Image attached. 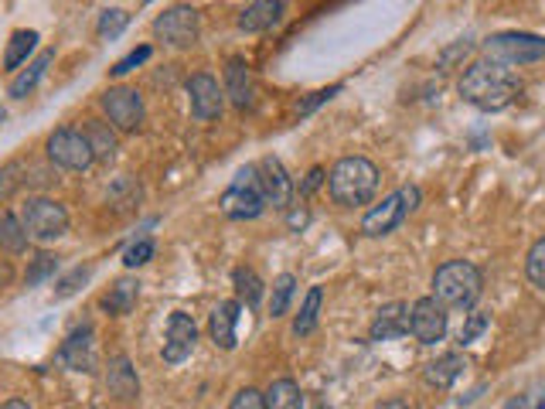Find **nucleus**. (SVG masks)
Returning <instances> with one entry per match:
<instances>
[{
    "mask_svg": "<svg viewBox=\"0 0 545 409\" xmlns=\"http://www.w3.org/2000/svg\"><path fill=\"white\" fill-rule=\"evenodd\" d=\"M153 34L160 41H168L174 48H187L198 41V11L187 7V4H177V7H168L164 14L153 21Z\"/></svg>",
    "mask_w": 545,
    "mask_h": 409,
    "instance_id": "nucleus-9",
    "label": "nucleus"
},
{
    "mask_svg": "<svg viewBox=\"0 0 545 409\" xmlns=\"http://www.w3.org/2000/svg\"><path fill=\"white\" fill-rule=\"evenodd\" d=\"M102 109L117 130H136L143 123V100L136 89H126V85L102 92Z\"/></svg>",
    "mask_w": 545,
    "mask_h": 409,
    "instance_id": "nucleus-12",
    "label": "nucleus"
},
{
    "mask_svg": "<svg viewBox=\"0 0 545 409\" xmlns=\"http://www.w3.org/2000/svg\"><path fill=\"white\" fill-rule=\"evenodd\" d=\"M147 58H151V45H140V48H134L130 55H126V58H119L117 65L109 68V72H113V75H126V72H134L136 65H143Z\"/></svg>",
    "mask_w": 545,
    "mask_h": 409,
    "instance_id": "nucleus-38",
    "label": "nucleus"
},
{
    "mask_svg": "<svg viewBox=\"0 0 545 409\" xmlns=\"http://www.w3.org/2000/svg\"><path fill=\"white\" fill-rule=\"evenodd\" d=\"M17 170H21V164H17V161L0 170V195H11V191L17 187V181H21V178H14Z\"/></svg>",
    "mask_w": 545,
    "mask_h": 409,
    "instance_id": "nucleus-42",
    "label": "nucleus"
},
{
    "mask_svg": "<svg viewBox=\"0 0 545 409\" xmlns=\"http://www.w3.org/2000/svg\"><path fill=\"white\" fill-rule=\"evenodd\" d=\"M484 331H488V314H467V321H463V327H460L457 341L463 344V348H467V344L480 338Z\"/></svg>",
    "mask_w": 545,
    "mask_h": 409,
    "instance_id": "nucleus-35",
    "label": "nucleus"
},
{
    "mask_svg": "<svg viewBox=\"0 0 545 409\" xmlns=\"http://www.w3.org/2000/svg\"><path fill=\"white\" fill-rule=\"evenodd\" d=\"M480 290H484V276L467 259H450L433 273V300L443 307L471 310L480 300Z\"/></svg>",
    "mask_w": 545,
    "mask_h": 409,
    "instance_id": "nucleus-3",
    "label": "nucleus"
},
{
    "mask_svg": "<svg viewBox=\"0 0 545 409\" xmlns=\"http://www.w3.org/2000/svg\"><path fill=\"white\" fill-rule=\"evenodd\" d=\"M0 249H7V253H24L28 249V232H24L21 219L11 215V212H0Z\"/></svg>",
    "mask_w": 545,
    "mask_h": 409,
    "instance_id": "nucleus-28",
    "label": "nucleus"
},
{
    "mask_svg": "<svg viewBox=\"0 0 545 409\" xmlns=\"http://www.w3.org/2000/svg\"><path fill=\"white\" fill-rule=\"evenodd\" d=\"M4 119H7V113H4V106H0V123H4Z\"/></svg>",
    "mask_w": 545,
    "mask_h": 409,
    "instance_id": "nucleus-47",
    "label": "nucleus"
},
{
    "mask_svg": "<svg viewBox=\"0 0 545 409\" xmlns=\"http://www.w3.org/2000/svg\"><path fill=\"white\" fill-rule=\"evenodd\" d=\"M409 331L420 344H437L446 335V307L433 297H420L409 310Z\"/></svg>",
    "mask_w": 545,
    "mask_h": 409,
    "instance_id": "nucleus-11",
    "label": "nucleus"
},
{
    "mask_svg": "<svg viewBox=\"0 0 545 409\" xmlns=\"http://www.w3.org/2000/svg\"><path fill=\"white\" fill-rule=\"evenodd\" d=\"M136 297H140V283L130 280V276H123V280H117V283L109 287V293L102 297V310H109V314L123 318V314H130V310H134Z\"/></svg>",
    "mask_w": 545,
    "mask_h": 409,
    "instance_id": "nucleus-22",
    "label": "nucleus"
},
{
    "mask_svg": "<svg viewBox=\"0 0 545 409\" xmlns=\"http://www.w3.org/2000/svg\"><path fill=\"white\" fill-rule=\"evenodd\" d=\"M535 409H545V399H539V406H535Z\"/></svg>",
    "mask_w": 545,
    "mask_h": 409,
    "instance_id": "nucleus-48",
    "label": "nucleus"
},
{
    "mask_svg": "<svg viewBox=\"0 0 545 409\" xmlns=\"http://www.w3.org/2000/svg\"><path fill=\"white\" fill-rule=\"evenodd\" d=\"M85 140H89L96 161H113V157H117V134H113L102 119H89V123H85Z\"/></svg>",
    "mask_w": 545,
    "mask_h": 409,
    "instance_id": "nucleus-23",
    "label": "nucleus"
},
{
    "mask_svg": "<svg viewBox=\"0 0 545 409\" xmlns=\"http://www.w3.org/2000/svg\"><path fill=\"white\" fill-rule=\"evenodd\" d=\"M58 270V256L51 253H38L31 259V266H28V273H24V283L28 287H38V283H45L51 273Z\"/></svg>",
    "mask_w": 545,
    "mask_h": 409,
    "instance_id": "nucleus-32",
    "label": "nucleus"
},
{
    "mask_svg": "<svg viewBox=\"0 0 545 409\" xmlns=\"http://www.w3.org/2000/svg\"><path fill=\"white\" fill-rule=\"evenodd\" d=\"M229 409H266V396L259 389H238Z\"/></svg>",
    "mask_w": 545,
    "mask_h": 409,
    "instance_id": "nucleus-39",
    "label": "nucleus"
},
{
    "mask_svg": "<svg viewBox=\"0 0 545 409\" xmlns=\"http://www.w3.org/2000/svg\"><path fill=\"white\" fill-rule=\"evenodd\" d=\"M263 396H266V409H304V396L293 379H276Z\"/></svg>",
    "mask_w": 545,
    "mask_h": 409,
    "instance_id": "nucleus-24",
    "label": "nucleus"
},
{
    "mask_svg": "<svg viewBox=\"0 0 545 409\" xmlns=\"http://www.w3.org/2000/svg\"><path fill=\"white\" fill-rule=\"evenodd\" d=\"M375 409H409V403L402 399V396H392V399H382Z\"/></svg>",
    "mask_w": 545,
    "mask_h": 409,
    "instance_id": "nucleus-44",
    "label": "nucleus"
},
{
    "mask_svg": "<svg viewBox=\"0 0 545 409\" xmlns=\"http://www.w3.org/2000/svg\"><path fill=\"white\" fill-rule=\"evenodd\" d=\"M409 310L412 307L402 304V300H392V304L378 307L372 327H368V338L372 341H392L409 335Z\"/></svg>",
    "mask_w": 545,
    "mask_h": 409,
    "instance_id": "nucleus-16",
    "label": "nucleus"
},
{
    "mask_svg": "<svg viewBox=\"0 0 545 409\" xmlns=\"http://www.w3.org/2000/svg\"><path fill=\"white\" fill-rule=\"evenodd\" d=\"M232 283H236L238 304L255 307L259 300H263V280H259L255 270H249V266H238V270L232 273Z\"/></svg>",
    "mask_w": 545,
    "mask_h": 409,
    "instance_id": "nucleus-29",
    "label": "nucleus"
},
{
    "mask_svg": "<svg viewBox=\"0 0 545 409\" xmlns=\"http://www.w3.org/2000/svg\"><path fill=\"white\" fill-rule=\"evenodd\" d=\"M283 0H255V4H246L238 11V28L242 31H270L283 21Z\"/></svg>",
    "mask_w": 545,
    "mask_h": 409,
    "instance_id": "nucleus-18",
    "label": "nucleus"
},
{
    "mask_svg": "<svg viewBox=\"0 0 545 409\" xmlns=\"http://www.w3.org/2000/svg\"><path fill=\"white\" fill-rule=\"evenodd\" d=\"M457 89L460 96H463V102H471L474 109H480V113H497V109H505V106L515 102V96L522 92V83H518V75H515L511 68L480 58V62L463 68Z\"/></svg>",
    "mask_w": 545,
    "mask_h": 409,
    "instance_id": "nucleus-1",
    "label": "nucleus"
},
{
    "mask_svg": "<svg viewBox=\"0 0 545 409\" xmlns=\"http://www.w3.org/2000/svg\"><path fill=\"white\" fill-rule=\"evenodd\" d=\"M525 276H528V283H532V287L545 290V236L535 239V242H532V249H528Z\"/></svg>",
    "mask_w": 545,
    "mask_h": 409,
    "instance_id": "nucleus-31",
    "label": "nucleus"
},
{
    "mask_svg": "<svg viewBox=\"0 0 545 409\" xmlns=\"http://www.w3.org/2000/svg\"><path fill=\"white\" fill-rule=\"evenodd\" d=\"M338 92H341V85H327V89H317V92H310V96H307V100L297 106V117H310L317 106H324L327 100H334Z\"/></svg>",
    "mask_w": 545,
    "mask_h": 409,
    "instance_id": "nucleus-37",
    "label": "nucleus"
},
{
    "mask_svg": "<svg viewBox=\"0 0 545 409\" xmlns=\"http://www.w3.org/2000/svg\"><path fill=\"white\" fill-rule=\"evenodd\" d=\"M238 310H242L238 300H219V307H215L212 318H208V335H212V341L219 344L221 352H232V348H236Z\"/></svg>",
    "mask_w": 545,
    "mask_h": 409,
    "instance_id": "nucleus-17",
    "label": "nucleus"
},
{
    "mask_svg": "<svg viewBox=\"0 0 545 409\" xmlns=\"http://www.w3.org/2000/svg\"><path fill=\"white\" fill-rule=\"evenodd\" d=\"M153 259V242L151 239H136L134 246H126V253H123V263L136 270V266H143V263H151Z\"/></svg>",
    "mask_w": 545,
    "mask_h": 409,
    "instance_id": "nucleus-33",
    "label": "nucleus"
},
{
    "mask_svg": "<svg viewBox=\"0 0 545 409\" xmlns=\"http://www.w3.org/2000/svg\"><path fill=\"white\" fill-rule=\"evenodd\" d=\"M463 369H467V358L450 352V355H440L437 361H429L423 369V379L429 386H437V389H446V386H454L463 375Z\"/></svg>",
    "mask_w": 545,
    "mask_h": 409,
    "instance_id": "nucleus-21",
    "label": "nucleus"
},
{
    "mask_svg": "<svg viewBox=\"0 0 545 409\" xmlns=\"http://www.w3.org/2000/svg\"><path fill=\"white\" fill-rule=\"evenodd\" d=\"M225 96L232 100L236 109H249L253 106V75L242 58H232L225 65Z\"/></svg>",
    "mask_w": 545,
    "mask_h": 409,
    "instance_id": "nucleus-19",
    "label": "nucleus"
},
{
    "mask_svg": "<svg viewBox=\"0 0 545 409\" xmlns=\"http://www.w3.org/2000/svg\"><path fill=\"white\" fill-rule=\"evenodd\" d=\"M51 62H55V51H41V55H38V58L31 62V65L24 68V72H21V75L14 79V83H11V96H14V100H24V96H28V92L34 89V85L41 83V75H45V68H48Z\"/></svg>",
    "mask_w": 545,
    "mask_h": 409,
    "instance_id": "nucleus-25",
    "label": "nucleus"
},
{
    "mask_svg": "<svg viewBox=\"0 0 545 409\" xmlns=\"http://www.w3.org/2000/svg\"><path fill=\"white\" fill-rule=\"evenodd\" d=\"M21 225L34 242H55L68 232V212L55 198H28L21 208Z\"/></svg>",
    "mask_w": 545,
    "mask_h": 409,
    "instance_id": "nucleus-6",
    "label": "nucleus"
},
{
    "mask_svg": "<svg viewBox=\"0 0 545 409\" xmlns=\"http://www.w3.org/2000/svg\"><path fill=\"white\" fill-rule=\"evenodd\" d=\"M321 304H324V290L321 287L307 290L304 307H300V314L293 318V335H297V338H304V335H310V331L317 327V314H321Z\"/></svg>",
    "mask_w": 545,
    "mask_h": 409,
    "instance_id": "nucleus-26",
    "label": "nucleus"
},
{
    "mask_svg": "<svg viewBox=\"0 0 545 409\" xmlns=\"http://www.w3.org/2000/svg\"><path fill=\"white\" fill-rule=\"evenodd\" d=\"M195 341H198V327L187 318L185 310H174L168 318V338H164V361L168 365H181L191 352H195Z\"/></svg>",
    "mask_w": 545,
    "mask_h": 409,
    "instance_id": "nucleus-14",
    "label": "nucleus"
},
{
    "mask_svg": "<svg viewBox=\"0 0 545 409\" xmlns=\"http://www.w3.org/2000/svg\"><path fill=\"white\" fill-rule=\"evenodd\" d=\"M317 409H327V406H317Z\"/></svg>",
    "mask_w": 545,
    "mask_h": 409,
    "instance_id": "nucleus-49",
    "label": "nucleus"
},
{
    "mask_svg": "<svg viewBox=\"0 0 545 409\" xmlns=\"http://www.w3.org/2000/svg\"><path fill=\"white\" fill-rule=\"evenodd\" d=\"M48 157L65 170H85L92 168V161H96L85 134L72 130V126H62V130H55L48 136Z\"/></svg>",
    "mask_w": 545,
    "mask_h": 409,
    "instance_id": "nucleus-8",
    "label": "nucleus"
},
{
    "mask_svg": "<svg viewBox=\"0 0 545 409\" xmlns=\"http://www.w3.org/2000/svg\"><path fill=\"white\" fill-rule=\"evenodd\" d=\"M307 222H310V215H307L304 208H297V212H290V229H304Z\"/></svg>",
    "mask_w": 545,
    "mask_h": 409,
    "instance_id": "nucleus-43",
    "label": "nucleus"
},
{
    "mask_svg": "<svg viewBox=\"0 0 545 409\" xmlns=\"http://www.w3.org/2000/svg\"><path fill=\"white\" fill-rule=\"evenodd\" d=\"M106 389L113 392L117 399H134L140 392V379H136V369L130 365L126 355H117L109 365H106Z\"/></svg>",
    "mask_w": 545,
    "mask_h": 409,
    "instance_id": "nucleus-20",
    "label": "nucleus"
},
{
    "mask_svg": "<svg viewBox=\"0 0 545 409\" xmlns=\"http://www.w3.org/2000/svg\"><path fill=\"white\" fill-rule=\"evenodd\" d=\"M321 185H324V168H310V174H307L304 185H300V198H310Z\"/></svg>",
    "mask_w": 545,
    "mask_h": 409,
    "instance_id": "nucleus-41",
    "label": "nucleus"
},
{
    "mask_svg": "<svg viewBox=\"0 0 545 409\" xmlns=\"http://www.w3.org/2000/svg\"><path fill=\"white\" fill-rule=\"evenodd\" d=\"M38 45V31H14L11 41H7V51H4V72H14L21 62H28V55Z\"/></svg>",
    "mask_w": 545,
    "mask_h": 409,
    "instance_id": "nucleus-27",
    "label": "nucleus"
},
{
    "mask_svg": "<svg viewBox=\"0 0 545 409\" xmlns=\"http://www.w3.org/2000/svg\"><path fill=\"white\" fill-rule=\"evenodd\" d=\"M471 51H474V45H471V41H457L454 48H446V51H443V55H440V65L446 68V65H450V62H457V58H467Z\"/></svg>",
    "mask_w": 545,
    "mask_h": 409,
    "instance_id": "nucleus-40",
    "label": "nucleus"
},
{
    "mask_svg": "<svg viewBox=\"0 0 545 409\" xmlns=\"http://www.w3.org/2000/svg\"><path fill=\"white\" fill-rule=\"evenodd\" d=\"M0 409H31V406H28L24 399H11V403H4Z\"/></svg>",
    "mask_w": 545,
    "mask_h": 409,
    "instance_id": "nucleus-46",
    "label": "nucleus"
},
{
    "mask_svg": "<svg viewBox=\"0 0 545 409\" xmlns=\"http://www.w3.org/2000/svg\"><path fill=\"white\" fill-rule=\"evenodd\" d=\"M525 403H528L525 396H515V399H508V406L505 409H525Z\"/></svg>",
    "mask_w": 545,
    "mask_h": 409,
    "instance_id": "nucleus-45",
    "label": "nucleus"
},
{
    "mask_svg": "<svg viewBox=\"0 0 545 409\" xmlns=\"http://www.w3.org/2000/svg\"><path fill=\"white\" fill-rule=\"evenodd\" d=\"M327 187H331V198L344 208L368 204L378 191V168L368 157H341L327 174Z\"/></svg>",
    "mask_w": 545,
    "mask_h": 409,
    "instance_id": "nucleus-2",
    "label": "nucleus"
},
{
    "mask_svg": "<svg viewBox=\"0 0 545 409\" xmlns=\"http://www.w3.org/2000/svg\"><path fill=\"white\" fill-rule=\"evenodd\" d=\"M255 174H259V191H263L266 208L287 212L290 202H293V181H290L287 168H283L276 157H263V161L255 164Z\"/></svg>",
    "mask_w": 545,
    "mask_h": 409,
    "instance_id": "nucleus-10",
    "label": "nucleus"
},
{
    "mask_svg": "<svg viewBox=\"0 0 545 409\" xmlns=\"http://www.w3.org/2000/svg\"><path fill=\"white\" fill-rule=\"evenodd\" d=\"M187 96H191V113H195V119H219L221 109H225V89H219V83H215L208 72L191 75Z\"/></svg>",
    "mask_w": 545,
    "mask_h": 409,
    "instance_id": "nucleus-13",
    "label": "nucleus"
},
{
    "mask_svg": "<svg viewBox=\"0 0 545 409\" xmlns=\"http://www.w3.org/2000/svg\"><path fill=\"white\" fill-rule=\"evenodd\" d=\"M263 208H266V202H263V191H259V174H255V164H249V168L238 170L232 185L225 187L221 212L236 222H253L263 215Z\"/></svg>",
    "mask_w": 545,
    "mask_h": 409,
    "instance_id": "nucleus-7",
    "label": "nucleus"
},
{
    "mask_svg": "<svg viewBox=\"0 0 545 409\" xmlns=\"http://www.w3.org/2000/svg\"><path fill=\"white\" fill-rule=\"evenodd\" d=\"M126 24H130V14H126V11H119V7H113V11H102L99 34H102V38H117Z\"/></svg>",
    "mask_w": 545,
    "mask_h": 409,
    "instance_id": "nucleus-34",
    "label": "nucleus"
},
{
    "mask_svg": "<svg viewBox=\"0 0 545 409\" xmlns=\"http://www.w3.org/2000/svg\"><path fill=\"white\" fill-rule=\"evenodd\" d=\"M420 208V187L416 185H402L399 191H392L389 198H382V204H375L365 212V219H361V232L365 236H389L395 232L402 222L412 215Z\"/></svg>",
    "mask_w": 545,
    "mask_h": 409,
    "instance_id": "nucleus-4",
    "label": "nucleus"
},
{
    "mask_svg": "<svg viewBox=\"0 0 545 409\" xmlns=\"http://www.w3.org/2000/svg\"><path fill=\"white\" fill-rule=\"evenodd\" d=\"M484 55H488V62H497V65L505 68L532 65V62H542L545 58V38L528 31L491 34V38L484 41Z\"/></svg>",
    "mask_w": 545,
    "mask_h": 409,
    "instance_id": "nucleus-5",
    "label": "nucleus"
},
{
    "mask_svg": "<svg viewBox=\"0 0 545 409\" xmlns=\"http://www.w3.org/2000/svg\"><path fill=\"white\" fill-rule=\"evenodd\" d=\"M293 290H297V280L283 273V276H276L272 280V293H270V314L272 318H283L290 310V300H293Z\"/></svg>",
    "mask_w": 545,
    "mask_h": 409,
    "instance_id": "nucleus-30",
    "label": "nucleus"
},
{
    "mask_svg": "<svg viewBox=\"0 0 545 409\" xmlns=\"http://www.w3.org/2000/svg\"><path fill=\"white\" fill-rule=\"evenodd\" d=\"M89 273H92V266H75V270L68 273V276H62V280H58V287H55V297H72V293H75V290H79L85 280H89Z\"/></svg>",
    "mask_w": 545,
    "mask_h": 409,
    "instance_id": "nucleus-36",
    "label": "nucleus"
},
{
    "mask_svg": "<svg viewBox=\"0 0 545 409\" xmlns=\"http://www.w3.org/2000/svg\"><path fill=\"white\" fill-rule=\"evenodd\" d=\"M58 361L75 369V372H92L96 369V331L82 324L75 327L65 341H62V352H58Z\"/></svg>",
    "mask_w": 545,
    "mask_h": 409,
    "instance_id": "nucleus-15",
    "label": "nucleus"
}]
</instances>
